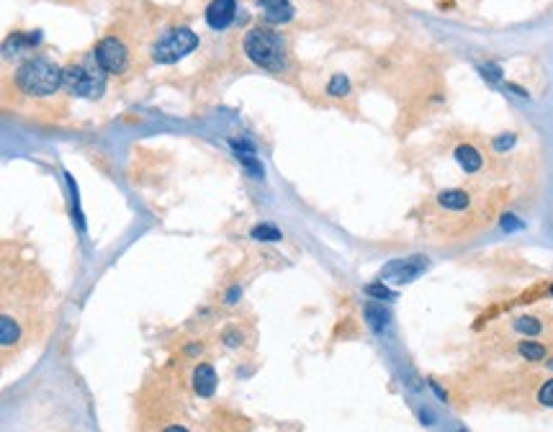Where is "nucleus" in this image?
<instances>
[{"mask_svg":"<svg viewBox=\"0 0 553 432\" xmlns=\"http://www.w3.org/2000/svg\"><path fill=\"white\" fill-rule=\"evenodd\" d=\"M165 432H188V430H183V427H178V424H172V427H168Z\"/></svg>","mask_w":553,"mask_h":432,"instance_id":"23","label":"nucleus"},{"mask_svg":"<svg viewBox=\"0 0 553 432\" xmlns=\"http://www.w3.org/2000/svg\"><path fill=\"white\" fill-rule=\"evenodd\" d=\"M538 401L543 404V407H553V378L551 381H545L540 386V392H538Z\"/></svg>","mask_w":553,"mask_h":432,"instance_id":"18","label":"nucleus"},{"mask_svg":"<svg viewBox=\"0 0 553 432\" xmlns=\"http://www.w3.org/2000/svg\"><path fill=\"white\" fill-rule=\"evenodd\" d=\"M16 85L21 93L31 98H47V96H54L62 85V70L52 59L34 57L18 67Z\"/></svg>","mask_w":553,"mask_h":432,"instance_id":"1","label":"nucleus"},{"mask_svg":"<svg viewBox=\"0 0 553 432\" xmlns=\"http://www.w3.org/2000/svg\"><path fill=\"white\" fill-rule=\"evenodd\" d=\"M235 13H237V3L235 0H212L209 3V8H206V24L221 31V29H227L232 21H235Z\"/></svg>","mask_w":553,"mask_h":432,"instance_id":"7","label":"nucleus"},{"mask_svg":"<svg viewBox=\"0 0 553 432\" xmlns=\"http://www.w3.org/2000/svg\"><path fill=\"white\" fill-rule=\"evenodd\" d=\"M425 268H427V260H425L422 255H412V258H404V260H391L389 265L381 270V281L409 283V281H415Z\"/></svg>","mask_w":553,"mask_h":432,"instance_id":"6","label":"nucleus"},{"mask_svg":"<svg viewBox=\"0 0 553 432\" xmlns=\"http://www.w3.org/2000/svg\"><path fill=\"white\" fill-rule=\"evenodd\" d=\"M0 340H3V348H8V345H13L18 340V325L8 314L0 319Z\"/></svg>","mask_w":553,"mask_h":432,"instance_id":"13","label":"nucleus"},{"mask_svg":"<svg viewBox=\"0 0 553 432\" xmlns=\"http://www.w3.org/2000/svg\"><path fill=\"white\" fill-rule=\"evenodd\" d=\"M260 8L270 24H286L293 18V6L288 0H260Z\"/></svg>","mask_w":553,"mask_h":432,"instance_id":"8","label":"nucleus"},{"mask_svg":"<svg viewBox=\"0 0 553 432\" xmlns=\"http://www.w3.org/2000/svg\"><path fill=\"white\" fill-rule=\"evenodd\" d=\"M193 389L201 396H212L216 392V373H214V368L209 363H201L193 371Z\"/></svg>","mask_w":553,"mask_h":432,"instance_id":"9","label":"nucleus"},{"mask_svg":"<svg viewBox=\"0 0 553 432\" xmlns=\"http://www.w3.org/2000/svg\"><path fill=\"white\" fill-rule=\"evenodd\" d=\"M517 352H520L525 360H533V363L545 358V348L540 343H533V340H525V343L517 345Z\"/></svg>","mask_w":553,"mask_h":432,"instance_id":"14","label":"nucleus"},{"mask_svg":"<svg viewBox=\"0 0 553 432\" xmlns=\"http://www.w3.org/2000/svg\"><path fill=\"white\" fill-rule=\"evenodd\" d=\"M513 142H515L513 134H510V137H499V139H496V142H494V147H496V149H507V147H513Z\"/></svg>","mask_w":553,"mask_h":432,"instance_id":"21","label":"nucleus"},{"mask_svg":"<svg viewBox=\"0 0 553 432\" xmlns=\"http://www.w3.org/2000/svg\"><path fill=\"white\" fill-rule=\"evenodd\" d=\"M330 93H332V96H348L350 93V82H348V77H345V75H334L332 80H330Z\"/></svg>","mask_w":553,"mask_h":432,"instance_id":"17","label":"nucleus"},{"mask_svg":"<svg viewBox=\"0 0 553 432\" xmlns=\"http://www.w3.org/2000/svg\"><path fill=\"white\" fill-rule=\"evenodd\" d=\"M368 294L371 296H383V299H391V291H386V288H383L381 283H374V285H368L366 288Z\"/></svg>","mask_w":553,"mask_h":432,"instance_id":"19","label":"nucleus"},{"mask_svg":"<svg viewBox=\"0 0 553 432\" xmlns=\"http://www.w3.org/2000/svg\"><path fill=\"white\" fill-rule=\"evenodd\" d=\"M196 44H198V39H196V33L191 31V29H186V26L170 29V31H165L163 36L157 39L155 47H152V57H155L157 62H163V65H172V62H178V59L186 57V54H191V52L196 50Z\"/></svg>","mask_w":553,"mask_h":432,"instance_id":"4","label":"nucleus"},{"mask_svg":"<svg viewBox=\"0 0 553 432\" xmlns=\"http://www.w3.org/2000/svg\"><path fill=\"white\" fill-rule=\"evenodd\" d=\"M515 329L517 332H522V334H530V337H536V334H540V322H538L536 317H520V319H515Z\"/></svg>","mask_w":553,"mask_h":432,"instance_id":"15","label":"nucleus"},{"mask_svg":"<svg viewBox=\"0 0 553 432\" xmlns=\"http://www.w3.org/2000/svg\"><path fill=\"white\" fill-rule=\"evenodd\" d=\"M62 85L67 93H73L78 98H98L106 90V70L98 65L96 57L93 62H75L62 70Z\"/></svg>","mask_w":553,"mask_h":432,"instance_id":"2","label":"nucleus"},{"mask_svg":"<svg viewBox=\"0 0 553 432\" xmlns=\"http://www.w3.org/2000/svg\"><path fill=\"white\" fill-rule=\"evenodd\" d=\"M438 204L448 211H466L471 206V196L461 191V188H450V191H443L438 193Z\"/></svg>","mask_w":553,"mask_h":432,"instance_id":"10","label":"nucleus"},{"mask_svg":"<svg viewBox=\"0 0 553 432\" xmlns=\"http://www.w3.org/2000/svg\"><path fill=\"white\" fill-rule=\"evenodd\" d=\"M481 75L489 77V80H499V77H502V75H499V67H494V65H484L481 67Z\"/></svg>","mask_w":553,"mask_h":432,"instance_id":"20","label":"nucleus"},{"mask_svg":"<svg viewBox=\"0 0 553 432\" xmlns=\"http://www.w3.org/2000/svg\"><path fill=\"white\" fill-rule=\"evenodd\" d=\"M253 237L255 239H263V242H270V239H281V232L276 227H270V224H258L253 229Z\"/></svg>","mask_w":553,"mask_h":432,"instance_id":"16","label":"nucleus"},{"mask_svg":"<svg viewBox=\"0 0 553 432\" xmlns=\"http://www.w3.org/2000/svg\"><path fill=\"white\" fill-rule=\"evenodd\" d=\"M247 57L253 59L255 65L265 67V70H281L283 67V41L276 31H268V29H250L244 33L242 41Z\"/></svg>","mask_w":553,"mask_h":432,"instance_id":"3","label":"nucleus"},{"mask_svg":"<svg viewBox=\"0 0 553 432\" xmlns=\"http://www.w3.org/2000/svg\"><path fill=\"white\" fill-rule=\"evenodd\" d=\"M456 160L466 172H479L481 165H484V157H481L479 149L471 147V144H461V147L456 149Z\"/></svg>","mask_w":553,"mask_h":432,"instance_id":"11","label":"nucleus"},{"mask_svg":"<svg viewBox=\"0 0 553 432\" xmlns=\"http://www.w3.org/2000/svg\"><path fill=\"white\" fill-rule=\"evenodd\" d=\"M239 343H242V334H239V332H227V345H229V348H237Z\"/></svg>","mask_w":553,"mask_h":432,"instance_id":"22","label":"nucleus"},{"mask_svg":"<svg viewBox=\"0 0 553 432\" xmlns=\"http://www.w3.org/2000/svg\"><path fill=\"white\" fill-rule=\"evenodd\" d=\"M366 317H368V322H371V327H374L376 332H381L383 327L389 325V311L383 309V306H378V304H368Z\"/></svg>","mask_w":553,"mask_h":432,"instance_id":"12","label":"nucleus"},{"mask_svg":"<svg viewBox=\"0 0 553 432\" xmlns=\"http://www.w3.org/2000/svg\"><path fill=\"white\" fill-rule=\"evenodd\" d=\"M93 57H96L98 65L111 75H121L129 67V50L116 36H106V39L98 41Z\"/></svg>","mask_w":553,"mask_h":432,"instance_id":"5","label":"nucleus"}]
</instances>
